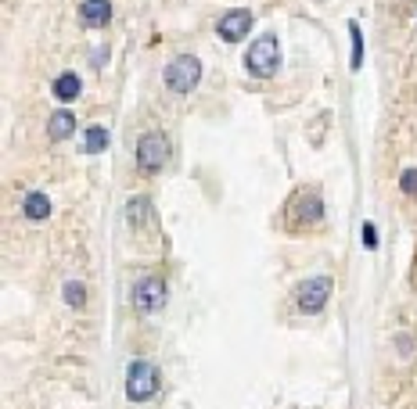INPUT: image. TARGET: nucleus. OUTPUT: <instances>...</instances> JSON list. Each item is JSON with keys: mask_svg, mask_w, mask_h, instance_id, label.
Here are the masks:
<instances>
[{"mask_svg": "<svg viewBox=\"0 0 417 409\" xmlns=\"http://www.w3.org/2000/svg\"><path fill=\"white\" fill-rule=\"evenodd\" d=\"M147 212H152V201H147L144 194H137V198H130V201H126V219H130V227L147 223Z\"/></svg>", "mask_w": 417, "mask_h": 409, "instance_id": "obj_14", "label": "nucleus"}, {"mask_svg": "<svg viewBox=\"0 0 417 409\" xmlns=\"http://www.w3.org/2000/svg\"><path fill=\"white\" fill-rule=\"evenodd\" d=\"M249 29H252V15H249L245 8H234V11H227V15L216 22V33H220V40H227V43L245 40Z\"/></svg>", "mask_w": 417, "mask_h": 409, "instance_id": "obj_7", "label": "nucleus"}, {"mask_svg": "<svg viewBox=\"0 0 417 409\" xmlns=\"http://www.w3.org/2000/svg\"><path fill=\"white\" fill-rule=\"evenodd\" d=\"M79 90H83V83H79L76 72H62V76L54 79V86H51V93H54V98L62 101V105L76 101V98H79Z\"/></svg>", "mask_w": 417, "mask_h": 409, "instance_id": "obj_10", "label": "nucleus"}, {"mask_svg": "<svg viewBox=\"0 0 417 409\" xmlns=\"http://www.w3.org/2000/svg\"><path fill=\"white\" fill-rule=\"evenodd\" d=\"M299 212H303L306 223H320V215H324L320 194H317V191H303V194H299Z\"/></svg>", "mask_w": 417, "mask_h": 409, "instance_id": "obj_12", "label": "nucleus"}, {"mask_svg": "<svg viewBox=\"0 0 417 409\" xmlns=\"http://www.w3.org/2000/svg\"><path fill=\"white\" fill-rule=\"evenodd\" d=\"M105 147H108V130H105V126H86L83 151H86V154H101Z\"/></svg>", "mask_w": 417, "mask_h": 409, "instance_id": "obj_13", "label": "nucleus"}, {"mask_svg": "<svg viewBox=\"0 0 417 409\" xmlns=\"http://www.w3.org/2000/svg\"><path fill=\"white\" fill-rule=\"evenodd\" d=\"M79 18H83V25L101 29V25L112 22V4H108V0H83V4H79Z\"/></svg>", "mask_w": 417, "mask_h": 409, "instance_id": "obj_8", "label": "nucleus"}, {"mask_svg": "<svg viewBox=\"0 0 417 409\" xmlns=\"http://www.w3.org/2000/svg\"><path fill=\"white\" fill-rule=\"evenodd\" d=\"M360 237H364V244L374 251L378 248V230H374V223H364V230H360Z\"/></svg>", "mask_w": 417, "mask_h": 409, "instance_id": "obj_18", "label": "nucleus"}, {"mask_svg": "<svg viewBox=\"0 0 417 409\" xmlns=\"http://www.w3.org/2000/svg\"><path fill=\"white\" fill-rule=\"evenodd\" d=\"M201 79V61L194 54H180V58H173L169 61V69H166V86L173 93H191Z\"/></svg>", "mask_w": 417, "mask_h": 409, "instance_id": "obj_3", "label": "nucleus"}, {"mask_svg": "<svg viewBox=\"0 0 417 409\" xmlns=\"http://www.w3.org/2000/svg\"><path fill=\"white\" fill-rule=\"evenodd\" d=\"M327 298H331V276H310L299 284V291H295V302H299L303 312H310V316H317V312L327 305Z\"/></svg>", "mask_w": 417, "mask_h": 409, "instance_id": "obj_5", "label": "nucleus"}, {"mask_svg": "<svg viewBox=\"0 0 417 409\" xmlns=\"http://www.w3.org/2000/svg\"><path fill=\"white\" fill-rule=\"evenodd\" d=\"M169 302V291H166V280L162 276H144L133 284V305L140 312H162Z\"/></svg>", "mask_w": 417, "mask_h": 409, "instance_id": "obj_6", "label": "nucleus"}, {"mask_svg": "<svg viewBox=\"0 0 417 409\" xmlns=\"http://www.w3.org/2000/svg\"><path fill=\"white\" fill-rule=\"evenodd\" d=\"M399 191L406 198H417V169H403L399 173Z\"/></svg>", "mask_w": 417, "mask_h": 409, "instance_id": "obj_17", "label": "nucleus"}, {"mask_svg": "<svg viewBox=\"0 0 417 409\" xmlns=\"http://www.w3.org/2000/svg\"><path fill=\"white\" fill-rule=\"evenodd\" d=\"M22 212H25L29 223H44V219L51 215V198H47L44 191H29V194L22 198Z\"/></svg>", "mask_w": 417, "mask_h": 409, "instance_id": "obj_9", "label": "nucleus"}, {"mask_svg": "<svg viewBox=\"0 0 417 409\" xmlns=\"http://www.w3.org/2000/svg\"><path fill=\"white\" fill-rule=\"evenodd\" d=\"M169 162V137L166 133H144L137 140V166L140 173H159Z\"/></svg>", "mask_w": 417, "mask_h": 409, "instance_id": "obj_4", "label": "nucleus"}, {"mask_svg": "<svg viewBox=\"0 0 417 409\" xmlns=\"http://www.w3.org/2000/svg\"><path fill=\"white\" fill-rule=\"evenodd\" d=\"M349 40H352V58H349V65L360 69V65H364V33H360V25H356V22H349Z\"/></svg>", "mask_w": 417, "mask_h": 409, "instance_id": "obj_15", "label": "nucleus"}, {"mask_svg": "<svg viewBox=\"0 0 417 409\" xmlns=\"http://www.w3.org/2000/svg\"><path fill=\"white\" fill-rule=\"evenodd\" d=\"M65 305H72V309H83V302H86V291H83V284L79 280H65Z\"/></svg>", "mask_w": 417, "mask_h": 409, "instance_id": "obj_16", "label": "nucleus"}, {"mask_svg": "<svg viewBox=\"0 0 417 409\" xmlns=\"http://www.w3.org/2000/svg\"><path fill=\"white\" fill-rule=\"evenodd\" d=\"M72 130H76V115L72 112H54L51 119H47V133H51V140H65V137H72Z\"/></svg>", "mask_w": 417, "mask_h": 409, "instance_id": "obj_11", "label": "nucleus"}, {"mask_svg": "<svg viewBox=\"0 0 417 409\" xmlns=\"http://www.w3.org/2000/svg\"><path fill=\"white\" fill-rule=\"evenodd\" d=\"M277 65H281V47H277V36H259L252 47H249V54H245V69L256 76V79H270L274 72H277Z\"/></svg>", "mask_w": 417, "mask_h": 409, "instance_id": "obj_2", "label": "nucleus"}, {"mask_svg": "<svg viewBox=\"0 0 417 409\" xmlns=\"http://www.w3.org/2000/svg\"><path fill=\"white\" fill-rule=\"evenodd\" d=\"M159 395V370L147 359H133L126 366V398L130 402H152Z\"/></svg>", "mask_w": 417, "mask_h": 409, "instance_id": "obj_1", "label": "nucleus"}]
</instances>
